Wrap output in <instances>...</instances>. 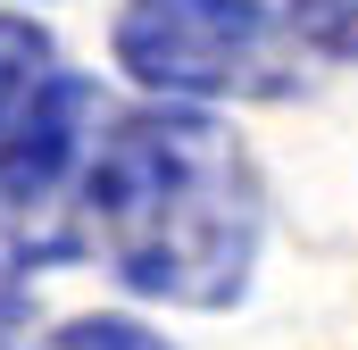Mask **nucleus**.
Here are the masks:
<instances>
[{
  "instance_id": "20e7f679",
  "label": "nucleus",
  "mask_w": 358,
  "mask_h": 350,
  "mask_svg": "<svg viewBox=\"0 0 358 350\" xmlns=\"http://www.w3.org/2000/svg\"><path fill=\"white\" fill-rule=\"evenodd\" d=\"M283 25L317 59H358V0H283Z\"/></svg>"
},
{
  "instance_id": "39448f33",
  "label": "nucleus",
  "mask_w": 358,
  "mask_h": 350,
  "mask_svg": "<svg viewBox=\"0 0 358 350\" xmlns=\"http://www.w3.org/2000/svg\"><path fill=\"white\" fill-rule=\"evenodd\" d=\"M42 350H167L150 326H134V317H76V326H59Z\"/></svg>"
},
{
  "instance_id": "423d86ee",
  "label": "nucleus",
  "mask_w": 358,
  "mask_h": 350,
  "mask_svg": "<svg viewBox=\"0 0 358 350\" xmlns=\"http://www.w3.org/2000/svg\"><path fill=\"white\" fill-rule=\"evenodd\" d=\"M25 309H34V292H25V275L0 259V350L17 342V326H25Z\"/></svg>"
},
{
  "instance_id": "f257e3e1",
  "label": "nucleus",
  "mask_w": 358,
  "mask_h": 350,
  "mask_svg": "<svg viewBox=\"0 0 358 350\" xmlns=\"http://www.w3.org/2000/svg\"><path fill=\"white\" fill-rule=\"evenodd\" d=\"M267 183L259 159L200 108H134L92 134L67 251H92L125 292L167 309H234L259 275Z\"/></svg>"
},
{
  "instance_id": "f03ea898",
  "label": "nucleus",
  "mask_w": 358,
  "mask_h": 350,
  "mask_svg": "<svg viewBox=\"0 0 358 350\" xmlns=\"http://www.w3.org/2000/svg\"><path fill=\"white\" fill-rule=\"evenodd\" d=\"M100 125V92L25 17H0V217L34 251H67L76 167Z\"/></svg>"
},
{
  "instance_id": "7ed1b4c3",
  "label": "nucleus",
  "mask_w": 358,
  "mask_h": 350,
  "mask_svg": "<svg viewBox=\"0 0 358 350\" xmlns=\"http://www.w3.org/2000/svg\"><path fill=\"white\" fill-rule=\"evenodd\" d=\"M117 67L167 100H292L300 34L267 0H125Z\"/></svg>"
}]
</instances>
